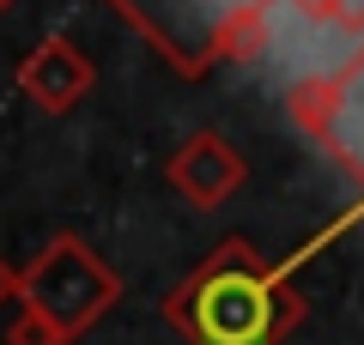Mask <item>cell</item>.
Masks as SVG:
<instances>
[{"instance_id": "cell-1", "label": "cell", "mask_w": 364, "mask_h": 345, "mask_svg": "<svg viewBox=\"0 0 364 345\" xmlns=\"http://www.w3.org/2000/svg\"><path fill=\"white\" fill-rule=\"evenodd\" d=\"M273 327V297L261 279H243V273H219L200 291V333L213 345H261Z\"/></svg>"}]
</instances>
